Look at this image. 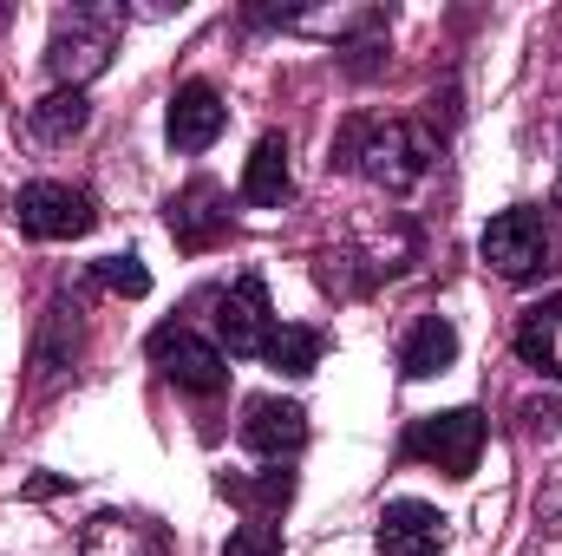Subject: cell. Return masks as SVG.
<instances>
[{"instance_id": "obj_2", "label": "cell", "mask_w": 562, "mask_h": 556, "mask_svg": "<svg viewBox=\"0 0 562 556\" xmlns=\"http://www.w3.org/2000/svg\"><path fill=\"white\" fill-rule=\"evenodd\" d=\"M125 33V7L112 0H72L53 13V40H46V73L72 92H86V79H99L119 53Z\"/></svg>"}, {"instance_id": "obj_23", "label": "cell", "mask_w": 562, "mask_h": 556, "mask_svg": "<svg viewBox=\"0 0 562 556\" xmlns=\"http://www.w3.org/2000/svg\"><path fill=\"white\" fill-rule=\"evenodd\" d=\"M53 491H66V478H33L26 485V498H53Z\"/></svg>"}, {"instance_id": "obj_16", "label": "cell", "mask_w": 562, "mask_h": 556, "mask_svg": "<svg viewBox=\"0 0 562 556\" xmlns=\"http://www.w3.org/2000/svg\"><path fill=\"white\" fill-rule=\"evenodd\" d=\"M517 354H524L537 374H562V294L537 301V308L517 321Z\"/></svg>"}, {"instance_id": "obj_18", "label": "cell", "mask_w": 562, "mask_h": 556, "mask_svg": "<svg viewBox=\"0 0 562 556\" xmlns=\"http://www.w3.org/2000/svg\"><path fill=\"white\" fill-rule=\"evenodd\" d=\"M216 491H223L229 504H243L249 518H276L281 504L294 498V471H288V465H269V471H256V478H223Z\"/></svg>"}, {"instance_id": "obj_15", "label": "cell", "mask_w": 562, "mask_h": 556, "mask_svg": "<svg viewBox=\"0 0 562 556\" xmlns=\"http://www.w3.org/2000/svg\"><path fill=\"white\" fill-rule=\"evenodd\" d=\"M86 125H92V99H86V92H72V86L46 92V99L26 112V132H33L40 144H72Z\"/></svg>"}, {"instance_id": "obj_22", "label": "cell", "mask_w": 562, "mask_h": 556, "mask_svg": "<svg viewBox=\"0 0 562 556\" xmlns=\"http://www.w3.org/2000/svg\"><path fill=\"white\" fill-rule=\"evenodd\" d=\"M517 419H524V438H557L562 432V393H530V400L517 407Z\"/></svg>"}, {"instance_id": "obj_20", "label": "cell", "mask_w": 562, "mask_h": 556, "mask_svg": "<svg viewBox=\"0 0 562 556\" xmlns=\"http://www.w3.org/2000/svg\"><path fill=\"white\" fill-rule=\"evenodd\" d=\"M223 556H281V531H276V518H243V524L229 531Z\"/></svg>"}, {"instance_id": "obj_21", "label": "cell", "mask_w": 562, "mask_h": 556, "mask_svg": "<svg viewBox=\"0 0 562 556\" xmlns=\"http://www.w3.org/2000/svg\"><path fill=\"white\" fill-rule=\"evenodd\" d=\"M99 281H105L112 294H125V301H144V294H150V269H144L132 249H125V256H105V263H99Z\"/></svg>"}, {"instance_id": "obj_6", "label": "cell", "mask_w": 562, "mask_h": 556, "mask_svg": "<svg viewBox=\"0 0 562 556\" xmlns=\"http://www.w3.org/2000/svg\"><path fill=\"white\" fill-rule=\"evenodd\" d=\"M477 256L497 269L504 281H524L543 269V256H550V230H543V210H504V216H491L484 223V236H477Z\"/></svg>"}, {"instance_id": "obj_14", "label": "cell", "mask_w": 562, "mask_h": 556, "mask_svg": "<svg viewBox=\"0 0 562 556\" xmlns=\"http://www.w3.org/2000/svg\"><path fill=\"white\" fill-rule=\"evenodd\" d=\"M294 190V170H288V138L281 132H262L256 151H249V170H243V203L256 210H281Z\"/></svg>"}, {"instance_id": "obj_11", "label": "cell", "mask_w": 562, "mask_h": 556, "mask_svg": "<svg viewBox=\"0 0 562 556\" xmlns=\"http://www.w3.org/2000/svg\"><path fill=\"white\" fill-rule=\"evenodd\" d=\"M373 544H380V556H438L445 551V511L425 498H393L380 511Z\"/></svg>"}, {"instance_id": "obj_5", "label": "cell", "mask_w": 562, "mask_h": 556, "mask_svg": "<svg viewBox=\"0 0 562 556\" xmlns=\"http://www.w3.org/2000/svg\"><path fill=\"white\" fill-rule=\"evenodd\" d=\"M477 452H484V413L477 407H451V413L413 419V432H406V458L438 465L445 478H471Z\"/></svg>"}, {"instance_id": "obj_3", "label": "cell", "mask_w": 562, "mask_h": 556, "mask_svg": "<svg viewBox=\"0 0 562 556\" xmlns=\"http://www.w3.org/2000/svg\"><path fill=\"white\" fill-rule=\"evenodd\" d=\"M150 367H157L177 393H190V400H216V393L229 387V354H223L216 341H203L196 327H183V321H164V327L150 334Z\"/></svg>"}, {"instance_id": "obj_4", "label": "cell", "mask_w": 562, "mask_h": 556, "mask_svg": "<svg viewBox=\"0 0 562 556\" xmlns=\"http://www.w3.org/2000/svg\"><path fill=\"white\" fill-rule=\"evenodd\" d=\"M13 223H20V236H33V243H72V236H86V230L99 223V203H92V190H79V184L40 177V184H26V190L13 197Z\"/></svg>"}, {"instance_id": "obj_10", "label": "cell", "mask_w": 562, "mask_h": 556, "mask_svg": "<svg viewBox=\"0 0 562 556\" xmlns=\"http://www.w3.org/2000/svg\"><path fill=\"white\" fill-rule=\"evenodd\" d=\"M236 438L256 452V458H294L301 445H307V413L294 407V400H276V393H256V400H243V425H236Z\"/></svg>"}, {"instance_id": "obj_19", "label": "cell", "mask_w": 562, "mask_h": 556, "mask_svg": "<svg viewBox=\"0 0 562 556\" xmlns=\"http://www.w3.org/2000/svg\"><path fill=\"white\" fill-rule=\"evenodd\" d=\"M380 66H386V20L367 13V20L353 26V40H347V73H353V79H373Z\"/></svg>"}, {"instance_id": "obj_8", "label": "cell", "mask_w": 562, "mask_h": 556, "mask_svg": "<svg viewBox=\"0 0 562 556\" xmlns=\"http://www.w3.org/2000/svg\"><path fill=\"white\" fill-rule=\"evenodd\" d=\"M164 230L177 236V249H210V243H223V230H229V197H223V184L190 177V184L164 203Z\"/></svg>"}, {"instance_id": "obj_17", "label": "cell", "mask_w": 562, "mask_h": 556, "mask_svg": "<svg viewBox=\"0 0 562 556\" xmlns=\"http://www.w3.org/2000/svg\"><path fill=\"white\" fill-rule=\"evenodd\" d=\"M321 354H327V334L321 327H307V321H281L276 334H269V347H262V360L276 367V374H314L321 367Z\"/></svg>"}, {"instance_id": "obj_12", "label": "cell", "mask_w": 562, "mask_h": 556, "mask_svg": "<svg viewBox=\"0 0 562 556\" xmlns=\"http://www.w3.org/2000/svg\"><path fill=\"white\" fill-rule=\"evenodd\" d=\"M79 556H177L170 537L150 524V518H132V511H99L79 537Z\"/></svg>"}, {"instance_id": "obj_13", "label": "cell", "mask_w": 562, "mask_h": 556, "mask_svg": "<svg viewBox=\"0 0 562 556\" xmlns=\"http://www.w3.org/2000/svg\"><path fill=\"white\" fill-rule=\"evenodd\" d=\"M451 360H458V327L445 314H419L406 347H400V374L406 380H438V374H451Z\"/></svg>"}, {"instance_id": "obj_9", "label": "cell", "mask_w": 562, "mask_h": 556, "mask_svg": "<svg viewBox=\"0 0 562 556\" xmlns=\"http://www.w3.org/2000/svg\"><path fill=\"white\" fill-rule=\"evenodd\" d=\"M223 125H229V105H223V92H216L210 79L177 86V99H170V112H164V138H170V151L196 157V151H210V144L223 138Z\"/></svg>"}, {"instance_id": "obj_7", "label": "cell", "mask_w": 562, "mask_h": 556, "mask_svg": "<svg viewBox=\"0 0 562 556\" xmlns=\"http://www.w3.org/2000/svg\"><path fill=\"white\" fill-rule=\"evenodd\" d=\"M216 334H223V354H229V360H249V354L269 347L276 314H269V281L256 276V269L236 276V288H223V301H216Z\"/></svg>"}, {"instance_id": "obj_1", "label": "cell", "mask_w": 562, "mask_h": 556, "mask_svg": "<svg viewBox=\"0 0 562 556\" xmlns=\"http://www.w3.org/2000/svg\"><path fill=\"white\" fill-rule=\"evenodd\" d=\"M431 157H438V144L425 125H406V119H353L340 144H334V157L327 164H340V170H360L367 184H380V190H413L425 170H431Z\"/></svg>"}]
</instances>
